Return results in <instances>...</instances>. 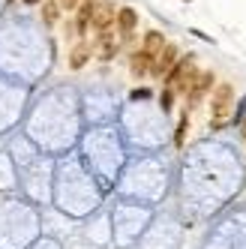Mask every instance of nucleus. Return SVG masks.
<instances>
[{"instance_id": "nucleus-8", "label": "nucleus", "mask_w": 246, "mask_h": 249, "mask_svg": "<svg viewBox=\"0 0 246 249\" xmlns=\"http://www.w3.org/2000/svg\"><path fill=\"white\" fill-rule=\"evenodd\" d=\"M90 57H93L90 36H81V39H75L72 45H69V69H84L87 63H90Z\"/></svg>"}, {"instance_id": "nucleus-6", "label": "nucleus", "mask_w": 246, "mask_h": 249, "mask_svg": "<svg viewBox=\"0 0 246 249\" xmlns=\"http://www.w3.org/2000/svg\"><path fill=\"white\" fill-rule=\"evenodd\" d=\"M177 57H180V51H177V45H174V42H165V48H162L159 54L153 57V66H150V75H153V78H165V75L171 72V66L177 63Z\"/></svg>"}, {"instance_id": "nucleus-7", "label": "nucleus", "mask_w": 246, "mask_h": 249, "mask_svg": "<svg viewBox=\"0 0 246 249\" xmlns=\"http://www.w3.org/2000/svg\"><path fill=\"white\" fill-rule=\"evenodd\" d=\"M114 18H117V6L108 3V0H96L93 18H90V33L105 30V27H114Z\"/></svg>"}, {"instance_id": "nucleus-10", "label": "nucleus", "mask_w": 246, "mask_h": 249, "mask_svg": "<svg viewBox=\"0 0 246 249\" xmlns=\"http://www.w3.org/2000/svg\"><path fill=\"white\" fill-rule=\"evenodd\" d=\"M165 42H168L165 33H159V30H147L144 39H141V51H144V54H150V57H156V54L165 48Z\"/></svg>"}, {"instance_id": "nucleus-9", "label": "nucleus", "mask_w": 246, "mask_h": 249, "mask_svg": "<svg viewBox=\"0 0 246 249\" xmlns=\"http://www.w3.org/2000/svg\"><path fill=\"white\" fill-rule=\"evenodd\" d=\"M150 66H153V57L144 54L141 48L129 54V72H132L135 78H147V75H150Z\"/></svg>"}, {"instance_id": "nucleus-13", "label": "nucleus", "mask_w": 246, "mask_h": 249, "mask_svg": "<svg viewBox=\"0 0 246 249\" xmlns=\"http://www.w3.org/2000/svg\"><path fill=\"white\" fill-rule=\"evenodd\" d=\"M174 99H177V93H174L171 87H162V93H159V105H162V111H165V114L174 108Z\"/></svg>"}, {"instance_id": "nucleus-5", "label": "nucleus", "mask_w": 246, "mask_h": 249, "mask_svg": "<svg viewBox=\"0 0 246 249\" xmlns=\"http://www.w3.org/2000/svg\"><path fill=\"white\" fill-rule=\"evenodd\" d=\"M114 30L120 42H135V30H138V12L132 6H120L117 18H114Z\"/></svg>"}, {"instance_id": "nucleus-16", "label": "nucleus", "mask_w": 246, "mask_h": 249, "mask_svg": "<svg viewBox=\"0 0 246 249\" xmlns=\"http://www.w3.org/2000/svg\"><path fill=\"white\" fill-rule=\"evenodd\" d=\"M129 96H132V99H147V96H150V90H147V87H138V90H132Z\"/></svg>"}, {"instance_id": "nucleus-12", "label": "nucleus", "mask_w": 246, "mask_h": 249, "mask_svg": "<svg viewBox=\"0 0 246 249\" xmlns=\"http://www.w3.org/2000/svg\"><path fill=\"white\" fill-rule=\"evenodd\" d=\"M186 129H189V111L180 114V123H177V129H174V144H177V147L186 144Z\"/></svg>"}, {"instance_id": "nucleus-17", "label": "nucleus", "mask_w": 246, "mask_h": 249, "mask_svg": "<svg viewBox=\"0 0 246 249\" xmlns=\"http://www.w3.org/2000/svg\"><path fill=\"white\" fill-rule=\"evenodd\" d=\"M240 132H243V141H246V117H243V123H240Z\"/></svg>"}, {"instance_id": "nucleus-14", "label": "nucleus", "mask_w": 246, "mask_h": 249, "mask_svg": "<svg viewBox=\"0 0 246 249\" xmlns=\"http://www.w3.org/2000/svg\"><path fill=\"white\" fill-rule=\"evenodd\" d=\"M63 36H66L69 45H72L75 39H81V36H78V27H75V18H66V21H63Z\"/></svg>"}, {"instance_id": "nucleus-18", "label": "nucleus", "mask_w": 246, "mask_h": 249, "mask_svg": "<svg viewBox=\"0 0 246 249\" xmlns=\"http://www.w3.org/2000/svg\"><path fill=\"white\" fill-rule=\"evenodd\" d=\"M186 3H192V0H186Z\"/></svg>"}, {"instance_id": "nucleus-4", "label": "nucleus", "mask_w": 246, "mask_h": 249, "mask_svg": "<svg viewBox=\"0 0 246 249\" xmlns=\"http://www.w3.org/2000/svg\"><path fill=\"white\" fill-rule=\"evenodd\" d=\"M213 84H216L213 72H210V69H198L195 78H192V84H189V90L183 93V96H186V111H192V108H195V105H198L204 96H210Z\"/></svg>"}, {"instance_id": "nucleus-15", "label": "nucleus", "mask_w": 246, "mask_h": 249, "mask_svg": "<svg viewBox=\"0 0 246 249\" xmlns=\"http://www.w3.org/2000/svg\"><path fill=\"white\" fill-rule=\"evenodd\" d=\"M57 3H60V9H63V12H75L81 0H57Z\"/></svg>"}, {"instance_id": "nucleus-2", "label": "nucleus", "mask_w": 246, "mask_h": 249, "mask_svg": "<svg viewBox=\"0 0 246 249\" xmlns=\"http://www.w3.org/2000/svg\"><path fill=\"white\" fill-rule=\"evenodd\" d=\"M231 114H234V87L228 81H219L210 90V117H213L216 126H222Z\"/></svg>"}, {"instance_id": "nucleus-11", "label": "nucleus", "mask_w": 246, "mask_h": 249, "mask_svg": "<svg viewBox=\"0 0 246 249\" xmlns=\"http://www.w3.org/2000/svg\"><path fill=\"white\" fill-rule=\"evenodd\" d=\"M39 15H42L45 24H57L60 15H63V9H60L57 0H39Z\"/></svg>"}, {"instance_id": "nucleus-1", "label": "nucleus", "mask_w": 246, "mask_h": 249, "mask_svg": "<svg viewBox=\"0 0 246 249\" xmlns=\"http://www.w3.org/2000/svg\"><path fill=\"white\" fill-rule=\"evenodd\" d=\"M195 72H198L195 57H192V54H180V57H177V63L171 66V72H168L162 81H165V87H171V90L177 93V96H183V93L189 90L192 78H195Z\"/></svg>"}, {"instance_id": "nucleus-3", "label": "nucleus", "mask_w": 246, "mask_h": 249, "mask_svg": "<svg viewBox=\"0 0 246 249\" xmlns=\"http://www.w3.org/2000/svg\"><path fill=\"white\" fill-rule=\"evenodd\" d=\"M90 42H93V57H99L102 63L114 60V57H117V51H120V36H117V30H114V27L96 30Z\"/></svg>"}]
</instances>
